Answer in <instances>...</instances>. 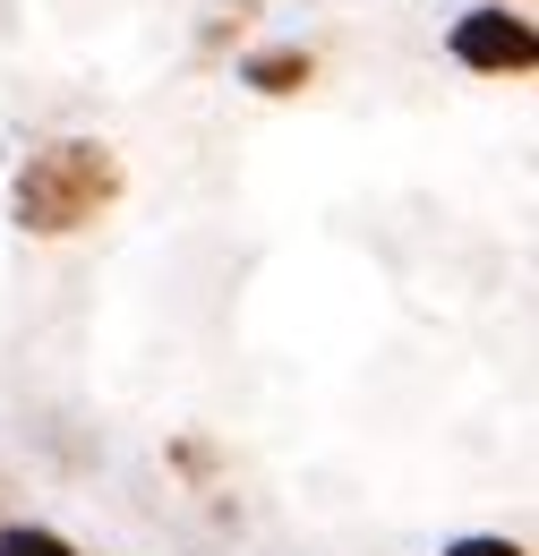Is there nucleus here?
Returning a JSON list of instances; mask_svg holds the SVG:
<instances>
[{"mask_svg":"<svg viewBox=\"0 0 539 556\" xmlns=\"http://www.w3.org/2000/svg\"><path fill=\"white\" fill-rule=\"evenodd\" d=\"M112 189H121V163H112V146H43V154H26V172H17V223L26 231H77V223H95V206H112Z\"/></svg>","mask_w":539,"mask_h":556,"instance_id":"obj_1","label":"nucleus"},{"mask_svg":"<svg viewBox=\"0 0 539 556\" xmlns=\"http://www.w3.org/2000/svg\"><path fill=\"white\" fill-rule=\"evenodd\" d=\"M531 26L523 17H505V9H472L463 26H454V61H472V70H531Z\"/></svg>","mask_w":539,"mask_h":556,"instance_id":"obj_2","label":"nucleus"},{"mask_svg":"<svg viewBox=\"0 0 539 556\" xmlns=\"http://www.w3.org/2000/svg\"><path fill=\"white\" fill-rule=\"evenodd\" d=\"M249 86H258V94H291V86H309V52H300V43L258 52V61H249Z\"/></svg>","mask_w":539,"mask_h":556,"instance_id":"obj_3","label":"nucleus"},{"mask_svg":"<svg viewBox=\"0 0 539 556\" xmlns=\"http://www.w3.org/2000/svg\"><path fill=\"white\" fill-rule=\"evenodd\" d=\"M0 556H77V548L52 531H0Z\"/></svg>","mask_w":539,"mask_h":556,"instance_id":"obj_4","label":"nucleus"},{"mask_svg":"<svg viewBox=\"0 0 539 556\" xmlns=\"http://www.w3.org/2000/svg\"><path fill=\"white\" fill-rule=\"evenodd\" d=\"M446 556H523L514 540H463V548H446Z\"/></svg>","mask_w":539,"mask_h":556,"instance_id":"obj_5","label":"nucleus"}]
</instances>
